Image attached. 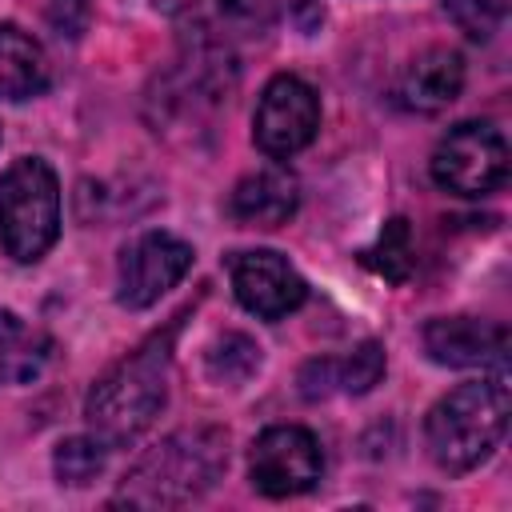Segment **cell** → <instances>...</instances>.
Masks as SVG:
<instances>
[{
  "instance_id": "cell-9",
  "label": "cell",
  "mask_w": 512,
  "mask_h": 512,
  "mask_svg": "<svg viewBox=\"0 0 512 512\" xmlns=\"http://www.w3.org/2000/svg\"><path fill=\"white\" fill-rule=\"evenodd\" d=\"M228 280H232L240 308H248L260 320H280L296 312L308 296L304 276L288 264V256L272 248H248V252L228 256Z\"/></svg>"
},
{
  "instance_id": "cell-17",
  "label": "cell",
  "mask_w": 512,
  "mask_h": 512,
  "mask_svg": "<svg viewBox=\"0 0 512 512\" xmlns=\"http://www.w3.org/2000/svg\"><path fill=\"white\" fill-rule=\"evenodd\" d=\"M104 460H108V444L88 432V436H68V440H60V444H56V456H52V468H56L60 484L84 488V484H92V480L104 472Z\"/></svg>"
},
{
  "instance_id": "cell-3",
  "label": "cell",
  "mask_w": 512,
  "mask_h": 512,
  "mask_svg": "<svg viewBox=\"0 0 512 512\" xmlns=\"http://www.w3.org/2000/svg\"><path fill=\"white\" fill-rule=\"evenodd\" d=\"M228 468V436L220 428H184L148 448L124 476L116 504L176 508L200 500Z\"/></svg>"
},
{
  "instance_id": "cell-4",
  "label": "cell",
  "mask_w": 512,
  "mask_h": 512,
  "mask_svg": "<svg viewBox=\"0 0 512 512\" xmlns=\"http://www.w3.org/2000/svg\"><path fill=\"white\" fill-rule=\"evenodd\" d=\"M60 236V180L48 160L20 156L0 176V244L16 264H36Z\"/></svg>"
},
{
  "instance_id": "cell-5",
  "label": "cell",
  "mask_w": 512,
  "mask_h": 512,
  "mask_svg": "<svg viewBox=\"0 0 512 512\" xmlns=\"http://www.w3.org/2000/svg\"><path fill=\"white\" fill-rule=\"evenodd\" d=\"M508 168H512L508 140L488 120H464V124L448 128L428 160L432 180L444 192L464 196V200H480V196H492L496 188H504Z\"/></svg>"
},
{
  "instance_id": "cell-2",
  "label": "cell",
  "mask_w": 512,
  "mask_h": 512,
  "mask_svg": "<svg viewBox=\"0 0 512 512\" xmlns=\"http://www.w3.org/2000/svg\"><path fill=\"white\" fill-rule=\"evenodd\" d=\"M508 412H512V400H508L504 372L456 384L424 416L428 456L444 472H472V468H480L496 452V444L504 440Z\"/></svg>"
},
{
  "instance_id": "cell-6",
  "label": "cell",
  "mask_w": 512,
  "mask_h": 512,
  "mask_svg": "<svg viewBox=\"0 0 512 512\" xmlns=\"http://www.w3.org/2000/svg\"><path fill=\"white\" fill-rule=\"evenodd\" d=\"M320 132V96L308 80L280 72L260 88L252 112V140L268 160H288Z\"/></svg>"
},
{
  "instance_id": "cell-8",
  "label": "cell",
  "mask_w": 512,
  "mask_h": 512,
  "mask_svg": "<svg viewBox=\"0 0 512 512\" xmlns=\"http://www.w3.org/2000/svg\"><path fill=\"white\" fill-rule=\"evenodd\" d=\"M192 244L172 232H140L116 264V296L124 308H152L192 268Z\"/></svg>"
},
{
  "instance_id": "cell-1",
  "label": "cell",
  "mask_w": 512,
  "mask_h": 512,
  "mask_svg": "<svg viewBox=\"0 0 512 512\" xmlns=\"http://www.w3.org/2000/svg\"><path fill=\"white\" fill-rule=\"evenodd\" d=\"M172 332H152L140 348H132L120 364H112L84 400V420L96 440L120 448L136 440L168 404V372H172Z\"/></svg>"
},
{
  "instance_id": "cell-19",
  "label": "cell",
  "mask_w": 512,
  "mask_h": 512,
  "mask_svg": "<svg viewBox=\"0 0 512 512\" xmlns=\"http://www.w3.org/2000/svg\"><path fill=\"white\" fill-rule=\"evenodd\" d=\"M444 12L468 40H492L508 16V0H444Z\"/></svg>"
},
{
  "instance_id": "cell-20",
  "label": "cell",
  "mask_w": 512,
  "mask_h": 512,
  "mask_svg": "<svg viewBox=\"0 0 512 512\" xmlns=\"http://www.w3.org/2000/svg\"><path fill=\"white\" fill-rule=\"evenodd\" d=\"M48 20L56 24V32L64 36H80L84 20H88V0H52L48 4Z\"/></svg>"
},
{
  "instance_id": "cell-21",
  "label": "cell",
  "mask_w": 512,
  "mask_h": 512,
  "mask_svg": "<svg viewBox=\"0 0 512 512\" xmlns=\"http://www.w3.org/2000/svg\"><path fill=\"white\" fill-rule=\"evenodd\" d=\"M196 0H156V8H164V12H180V8H192Z\"/></svg>"
},
{
  "instance_id": "cell-10",
  "label": "cell",
  "mask_w": 512,
  "mask_h": 512,
  "mask_svg": "<svg viewBox=\"0 0 512 512\" xmlns=\"http://www.w3.org/2000/svg\"><path fill=\"white\" fill-rule=\"evenodd\" d=\"M424 352L444 368H492L508 364V328L480 316H432L420 332Z\"/></svg>"
},
{
  "instance_id": "cell-7",
  "label": "cell",
  "mask_w": 512,
  "mask_h": 512,
  "mask_svg": "<svg viewBox=\"0 0 512 512\" xmlns=\"http://www.w3.org/2000/svg\"><path fill=\"white\" fill-rule=\"evenodd\" d=\"M320 472H324L320 440L300 424H272L252 440L248 476L252 488L268 500H288L316 488Z\"/></svg>"
},
{
  "instance_id": "cell-14",
  "label": "cell",
  "mask_w": 512,
  "mask_h": 512,
  "mask_svg": "<svg viewBox=\"0 0 512 512\" xmlns=\"http://www.w3.org/2000/svg\"><path fill=\"white\" fill-rule=\"evenodd\" d=\"M52 360V340L44 328L20 320L12 308H0V388L32 384Z\"/></svg>"
},
{
  "instance_id": "cell-16",
  "label": "cell",
  "mask_w": 512,
  "mask_h": 512,
  "mask_svg": "<svg viewBox=\"0 0 512 512\" xmlns=\"http://www.w3.org/2000/svg\"><path fill=\"white\" fill-rule=\"evenodd\" d=\"M360 264L372 268L376 276L392 280V284H404V280L412 276V268H416V248H412V228H408V220H404V216H392V220L384 224V232L376 236V244L360 252Z\"/></svg>"
},
{
  "instance_id": "cell-12",
  "label": "cell",
  "mask_w": 512,
  "mask_h": 512,
  "mask_svg": "<svg viewBox=\"0 0 512 512\" xmlns=\"http://www.w3.org/2000/svg\"><path fill=\"white\" fill-rule=\"evenodd\" d=\"M296 204H300V184L288 168L248 172L228 196V212L244 228H280L292 220Z\"/></svg>"
},
{
  "instance_id": "cell-11",
  "label": "cell",
  "mask_w": 512,
  "mask_h": 512,
  "mask_svg": "<svg viewBox=\"0 0 512 512\" xmlns=\"http://www.w3.org/2000/svg\"><path fill=\"white\" fill-rule=\"evenodd\" d=\"M464 88V60L452 48H424L416 52L400 80H396V100L408 112H440L448 108Z\"/></svg>"
},
{
  "instance_id": "cell-13",
  "label": "cell",
  "mask_w": 512,
  "mask_h": 512,
  "mask_svg": "<svg viewBox=\"0 0 512 512\" xmlns=\"http://www.w3.org/2000/svg\"><path fill=\"white\" fill-rule=\"evenodd\" d=\"M384 376V344L376 340H364L356 344L348 356L340 360H308L304 372H300V392L308 400H320L328 392H348V396H364L380 384Z\"/></svg>"
},
{
  "instance_id": "cell-18",
  "label": "cell",
  "mask_w": 512,
  "mask_h": 512,
  "mask_svg": "<svg viewBox=\"0 0 512 512\" xmlns=\"http://www.w3.org/2000/svg\"><path fill=\"white\" fill-rule=\"evenodd\" d=\"M260 368V348L240 336V332H228L220 336L212 348H208V376L212 380H224V384H240L244 376H252Z\"/></svg>"
},
{
  "instance_id": "cell-15",
  "label": "cell",
  "mask_w": 512,
  "mask_h": 512,
  "mask_svg": "<svg viewBox=\"0 0 512 512\" xmlns=\"http://www.w3.org/2000/svg\"><path fill=\"white\" fill-rule=\"evenodd\" d=\"M48 88L44 48L16 24H0V100H28Z\"/></svg>"
}]
</instances>
